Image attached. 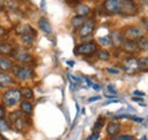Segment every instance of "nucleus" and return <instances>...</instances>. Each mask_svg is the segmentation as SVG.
Returning <instances> with one entry per match:
<instances>
[{
  "label": "nucleus",
  "instance_id": "obj_39",
  "mask_svg": "<svg viewBox=\"0 0 148 140\" xmlns=\"http://www.w3.org/2000/svg\"><path fill=\"white\" fill-rule=\"evenodd\" d=\"M114 103H120V100H110V102H105L103 105L106 106V105H110V104H114Z\"/></svg>",
  "mask_w": 148,
  "mask_h": 140
},
{
  "label": "nucleus",
  "instance_id": "obj_20",
  "mask_svg": "<svg viewBox=\"0 0 148 140\" xmlns=\"http://www.w3.org/2000/svg\"><path fill=\"white\" fill-rule=\"evenodd\" d=\"M87 21V16H81V15H75L71 19V24L74 29H80Z\"/></svg>",
  "mask_w": 148,
  "mask_h": 140
},
{
  "label": "nucleus",
  "instance_id": "obj_38",
  "mask_svg": "<svg viewBox=\"0 0 148 140\" xmlns=\"http://www.w3.org/2000/svg\"><path fill=\"white\" fill-rule=\"evenodd\" d=\"M141 22H143V24H144V27L148 30V19L147 18H143V19H141Z\"/></svg>",
  "mask_w": 148,
  "mask_h": 140
},
{
  "label": "nucleus",
  "instance_id": "obj_36",
  "mask_svg": "<svg viewBox=\"0 0 148 140\" xmlns=\"http://www.w3.org/2000/svg\"><path fill=\"white\" fill-rule=\"evenodd\" d=\"M133 95L134 96H139V97H145V92H141L139 90H134L133 91Z\"/></svg>",
  "mask_w": 148,
  "mask_h": 140
},
{
  "label": "nucleus",
  "instance_id": "obj_27",
  "mask_svg": "<svg viewBox=\"0 0 148 140\" xmlns=\"http://www.w3.org/2000/svg\"><path fill=\"white\" fill-rule=\"evenodd\" d=\"M104 124H105V119L99 117V119L97 120V122L95 123V125H93V132H99L100 129L104 126Z\"/></svg>",
  "mask_w": 148,
  "mask_h": 140
},
{
  "label": "nucleus",
  "instance_id": "obj_16",
  "mask_svg": "<svg viewBox=\"0 0 148 140\" xmlns=\"http://www.w3.org/2000/svg\"><path fill=\"white\" fill-rule=\"evenodd\" d=\"M0 83L3 84L5 87H9V86H13L15 83V80L13 79V76L7 74L6 72L0 71Z\"/></svg>",
  "mask_w": 148,
  "mask_h": 140
},
{
  "label": "nucleus",
  "instance_id": "obj_25",
  "mask_svg": "<svg viewBox=\"0 0 148 140\" xmlns=\"http://www.w3.org/2000/svg\"><path fill=\"white\" fill-rule=\"evenodd\" d=\"M16 32L19 35L23 34V33H29V32H36L30 25H26V24H23V25H19L18 27L16 29Z\"/></svg>",
  "mask_w": 148,
  "mask_h": 140
},
{
  "label": "nucleus",
  "instance_id": "obj_47",
  "mask_svg": "<svg viewBox=\"0 0 148 140\" xmlns=\"http://www.w3.org/2000/svg\"><path fill=\"white\" fill-rule=\"evenodd\" d=\"M141 140H147V138H141Z\"/></svg>",
  "mask_w": 148,
  "mask_h": 140
},
{
  "label": "nucleus",
  "instance_id": "obj_3",
  "mask_svg": "<svg viewBox=\"0 0 148 140\" xmlns=\"http://www.w3.org/2000/svg\"><path fill=\"white\" fill-rule=\"evenodd\" d=\"M22 92L19 89H9L8 91H6L2 96V103L5 106L12 107L18 104L22 99Z\"/></svg>",
  "mask_w": 148,
  "mask_h": 140
},
{
  "label": "nucleus",
  "instance_id": "obj_21",
  "mask_svg": "<svg viewBox=\"0 0 148 140\" xmlns=\"http://www.w3.org/2000/svg\"><path fill=\"white\" fill-rule=\"evenodd\" d=\"M138 69L140 72H148V57L138 58Z\"/></svg>",
  "mask_w": 148,
  "mask_h": 140
},
{
  "label": "nucleus",
  "instance_id": "obj_13",
  "mask_svg": "<svg viewBox=\"0 0 148 140\" xmlns=\"http://www.w3.org/2000/svg\"><path fill=\"white\" fill-rule=\"evenodd\" d=\"M38 25H39V27H40V30L42 31V32H45V33H47V34H50L51 32H53V27H51V24H50V22L47 19L46 17H41L39 19V22H38Z\"/></svg>",
  "mask_w": 148,
  "mask_h": 140
},
{
  "label": "nucleus",
  "instance_id": "obj_40",
  "mask_svg": "<svg viewBox=\"0 0 148 140\" xmlns=\"http://www.w3.org/2000/svg\"><path fill=\"white\" fill-rule=\"evenodd\" d=\"M5 32H6V30H5V27L0 25V36H1V35H3V34H5Z\"/></svg>",
  "mask_w": 148,
  "mask_h": 140
},
{
  "label": "nucleus",
  "instance_id": "obj_10",
  "mask_svg": "<svg viewBox=\"0 0 148 140\" xmlns=\"http://www.w3.org/2000/svg\"><path fill=\"white\" fill-rule=\"evenodd\" d=\"M111 39H112V45H114V47L116 48H120L124 41V36H123V33L121 31H113L111 34Z\"/></svg>",
  "mask_w": 148,
  "mask_h": 140
},
{
  "label": "nucleus",
  "instance_id": "obj_18",
  "mask_svg": "<svg viewBox=\"0 0 148 140\" xmlns=\"http://www.w3.org/2000/svg\"><path fill=\"white\" fill-rule=\"evenodd\" d=\"M13 46L7 42V41H0V55L2 56H10V54L13 51Z\"/></svg>",
  "mask_w": 148,
  "mask_h": 140
},
{
  "label": "nucleus",
  "instance_id": "obj_2",
  "mask_svg": "<svg viewBox=\"0 0 148 140\" xmlns=\"http://www.w3.org/2000/svg\"><path fill=\"white\" fill-rule=\"evenodd\" d=\"M12 72L14 74V76L19 81H26V80H30L34 76L33 69L27 66V65L14 64L13 67H12Z\"/></svg>",
  "mask_w": 148,
  "mask_h": 140
},
{
  "label": "nucleus",
  "instance_id": "obj_6",
  "mask_svg": "<svg viewBox=\"0 0 148 140\" xmlns=\"http://www.w3.org/2000/svg\"><path fill=\"white\" fill-rule=\"evenodd\" d=\"M123 36H124V40L137 41L144 36V29H141L139 26H129L124 30Z\"/></svg>",
  "mask_w": 148,
  "mask_h": 140
},
{
  "label": "nucleus",
  "instance_id": "obj_28",
  "mask_svg": "<svg viewBox=\"0 0 148 140\" xmlns=\"http://www.w3.org/2000/svg\"><path fill=\"white\" fill-rule=\"evenodd\" d=\"M9 129H10V126H9L8 122L5 120V117L3 119H0V132H6Z\"/></svg>",
  "mask_w": 148,
  "mask_h": 140
},
{
  "label": "nucleus",
  "instance_id": "obj_31",
  "mask_svg": "<svg viewBox=\"0 0 148 140\" xmlns=\"http://www.w3.org/2000/svg\"><path fill=\"white\" fill-rule=\"evenodd\" d=\"M106 71H107L110 74H113V75H116V74L120 73V70H117V69H112V67H107Z\"/></svg>",
  "mask_w": 148,
  "mask_h": 140
},
{
  "label": "nucleus",
  "instance_id": "obj_46",
  "mask_svg": "<svg viewBox=\"0 0 148 140\" xmlns=\"http://www.w3.org/2000/svg\"><path fill=\"white\" fill-rule=\"evenodd\" d=\"M3 88H6V87H5L3 84H1V83H0V89H3Z\"/></svg>",
  "mask_w": 148,
  "mask_h": 140
},
{
  "label": "nucleus",
  "instance_id": "obj_32",
  "mask_svg": "<svg viewBox=\"0 0 148 140\" xmlns=\"http://www.w3.org/2000/svg\"><path fill=\"white\" fill-rule=\"evenodd\" d=\"M6 115V108L3 105H0V119H3Z\"/></svg>",
  "mask_w": 148,
  "mask_h": 140
},
{
  "label": "nucleus",
  "instance_id": "obj_1",
  "mask_svg": "<svg viewBox=\"0 0 148 140\" xmlns=\"http://www.w3.org/2000/svg\"><path fill=\"white\" fill-rule=\"evenodd\" d=\"M103 6L112 15L133 16L137 13V6L133 0H105Z\"/></svg>",
  "mask_w": 148,
  "mask_h": 140
},
{
  "label": "nucleus",
  "instance_id": "obj_30",
  "mask_svg": "<svg viewBox=\"0 0 148 140\" xmlns=\"http://www.w3.org/2000/svg\"><path fill=\"white\" fill-rule=\"evenodd\" d=\"M107 92H108V93H112V95H117L116 89L114 88V86H112V84H108V86H107Z\"/></svg>",
  "mask_w": 148,
  "mask_h": 140
},
{
  "label": "nucleus",
  "instance_id": "obj_43",
  "mask_svg": "<svg viewBox=\"0 0 148 140\" xmlns=\"http://www.w3.org/2000/svg\"><path fill=\"white\" fill-rule=\"evenodd\" d=\"M66 64H67L70 67H73V66H74V62H73V60H67V62H66Z\"/></svg>",
  "mask_w": 148,
  "mask_h": 140
},
{
  "label": "nucleus",
  "instance_id": "obj_42",
  "mask_svg": "<svg viewBox=\"0 0 148 140\" xmlns=\"http://www.w3.org/2000/svg\"><path fill=\"white\" fill-rule=\"evenodd\" d=\"M92 88L95 90H100V89H101V86H100V84H92Z\"/></svg>",
  "mask_w": 148,
  "mask_h": 140
},
{
  "label": "nucleus",
  "instance_id": "obj_41",
  "mask_svg": "<svg viewBox=\"0 0 148 140\" xmlns=\"http://www.w3.org/2000/svg\"><path fill=\"white\" fill-rule=\"evenodd\" d=\"M132 100H133V102H138V103L143 102V99H141V98H139V97H132Z\"/></svg>",
  "mask_w": 148,
  "mask_h": 140
},
{
  "label": "nucleus",
  "instance_id": "obj_4",
  "mask_svg": "<svg viewBox=\"0 0 148 140\" xmlns=\"http://www.w3.org/2000/svg\"><path fill=\"white\" fill-rule=\"evenodd\" d=\"M98 46L95 41H87L83 42L74 48V54L77 56H91L97 53Z\"/></svg>",
  "mask_w": 148,
  "mask_h": 140
},
{
  "label": "nucleus",
  "instance_id": "obj_24",
  "mask_svg": "<svg viewBox=\"0 0 148 140\" xmlns=\"http://www.w3.org/2000/svg\"><path fill=\"white\" fill-rule=\"evenodd\" d=\"M21 92H22V96L25 99H33L34 98V92H33V90L31 88H23L21 90Z\"/></svg>",
  "mask_w": 148,
  "mask_h": 140
},
{
  "label": "nucleus",
  "instance_id": "obj_48",
  "mask_svg": "<svg viewBox=\"0 0 148 140\" xmlns=\"http://www.w3.org/2000/svg\"><path fill=\"white\" fill-rule=\"evenodd\" d=\"M15 1H21V0H15Z\"/></svg>",
  "mask_w": 148,
  "mask_h": 140
},
{
  "label": "nucleus",
  "instance_id": "obj_44",
  "mask_svg": "<svg viewBox=\"0 0 148 140\" xmlns=\"http://www.w3.org/2000/svg\"><path fill=\"white\" fill-rule=\"evenodd\" d=\"M0 140H8V139H6V138H5V137H3V136L0 133Z\"/></svg>",
  "mask_w": 148,
  "mask_h": 140
},
{
  "label": "nucleus",
  "instance_id": "obj_19",
  "mask_svg": "<svg viewBox=\"0 0 148 140\" xmlns=\"http://www.w3.org/2000/svg\"><path fill=\"white\" fill-rule=\"evenodd\" d=\"M19 109L25 114V115H31L33 113V105L29 100H23L19 104Z\"/></svg>",
  "mask_w": 148,
  "mask_h": 140
},
{
  "label": "nucleus",
  "instance_id": "obj_12",
  "mask_svg": "<svg viewBox=\"0 0 148 140\" xmlns=\"http://www.w3.org/2000/svg\"><path fill=\"white\" fill-rule=\"evenodd\" d=\"M106 131H107V133L111 137L117 136L120 133V131H121V124L117 122V121H111V122L107 124Z\"/></svg>",
  "mask_w": 148,
  "mask_h": 140
},
{
  "label": "nucleus",
  "instance_id": "obj_34",
  "mask_svg": "<svg viewBox=\"0 0 148 140\" xmlns=\"http://www.w3.org/2000/svg\"><path fill=\"white\" fill-rule=\"evenodd\" d=\"M130 120H132V121H134V122H138V123H141L143 121H144V119H143V117H137V116H132V115H131Z\"/></svg>",
  "mask_w": 148,
  "mask_h": 140
},
{
  "label": "nucleus",
  "instance_id": "obj_8",
  "mask_svg": "<svg viewBox=\"0 0 148 140\" xmlns=\"http://www.w3.org/2000/svg\"><path fill=\"white\" fill-rule=\"evenodd\" d=\"M95 26H96V22L93 19H87L86 23L79 29V35L80 38H86V36H89L91 35V33L95 30Z\"/></svg>",
  "mask_w": 148,
  "mask_h": 140
},
{
  "label": "nucleus",
  "instance_id": "obj_23",
  "mask_svg": "<svg viewBox=\"0 0 148 140\" xmlns=\"http://www.w3.org/2000/svg\"><path fill=\"white\" fill-rule=\"evenodd\" d=\"M96 56H97V58H98V59L104 60V62H106V60H108V59L111 58V54H110V51H107V50H105V49L97 50Z\"/></svg>",
  "mask_w": 148,
  "mask_h": 140
},
{
  "label": "nucleus",
  "instance_id": "obj_22",
  "mask_svg": "<svg viewBox=\"0 0 148 140\" xmlns=\"http://www.w3.org/2000/svg\"><path fill=\"white\" fill-rule=\"evenodd\" d=\"M137 42V46H138V49L141 50V51H147L148 50V39L143 36L140 38L139 40L136 41Z\"/></svg>",
  "mask_w": 148,
  "mask_h": 140
},
{
  "label": "nucleus",
  "instance_id": "obj_26",
  "mask_svg": "<svg viewBox=\"0 0 148 140\" xmlns=\"http://www.w3.org/2000/svg\"><path fill=\"white\" fill-rule=\"evenodd\" d=\"M98 43L101 46H111L112 39L111 35H105V36H99L98 38Z\"/></svg>",
  "mask_w": 148,
  "mask_h": 140
},
{
  "label": "nucleus",
  "instance_id": "obj_9",
  "mask_svg": "<svg viewBox=\"0 0 148 140\" xmlns=\"http://www.w3.org/2000/svg\"><path fill=\"white\" fill-rule=\"evenodd\" d=\"M23 114H24V113H23ZM23 114H21L18 117H16V119H14L13 121H10V123L13 124V126H14L16 130H18V131H22V130H24V129H26V128L29 126V123L26 121V117H24Z\"/></svg>",
  "mask_w": 148,
  "mask_h": 140
},
{
  "label": "nucleus",
  "instance_id": "obj_35",
  "mask_svg": "<svg viewBox=\"0 0 148 140\" xmlns=\"http://www.w3.org/2000/svg\"><path fill=\"white\" fill-rule=\"evenodd\" d=\"M101 97L100 96H95V97H90L89 99H88V103H93V102H96V100H99Z\"/></svg>",
  "mask_w": 148,
  "mask_h": 140
},
{
  "label": "nucleus",
  "instance_id": "obj_15",
  "mask_svg": "<svg viewBox=\"0 0 148 140\" xmlns=\"http://www.w3.org/2000/svg\"><path fill=\"white\" fill-rule=\"evenodd\" d=\"M36 35H37V33H36V32L23 33V34H21V40H22V42H23L25 46L30 47V46H32V45H33L34 39H36Z\"/></svg>",
  "mask_w": 148,
  "mask_h": 140
},
{
  "label": "nucleus",
  "instance_id": "obj_17",
  "mask_svg": "<svg viewBox=\"0 0 148 140\" xmlns=\"http://www.w3.org/2000/svg\"><path fill=\"white\" fill-rule=\"evenodd\" d=\"M75 13L76 15H81V16H88L91 13V8L88 5L84 3H80L75 7Z\"/></svg>",
  "mask_w": 148,
  "mask_h": 140
},
{
  "label": "nucleus",
  "instance_id": "obj_7",
  "mask_svg": "<svg viewBox=\"0 0 148 140\" xmlns=\"http://www.w3.org/2000/svg\"><path fill=\"white\" fill-rule=\"evenodd\" d=\"M123 71L128 74H134L136 72H138V59L134 57L125 58L123 62Z\"/></svg>",
  "mask_w": 148,
  "mask_h": 140
},
{
  "label": "nucleus",
  "instance_id": "obj_45",
  "mask_svg": "<svg viewBox=\"0 0 148 140\" xmlns=\"http://www.w3.org/2000/svg\"><path fill=\"white\" fill-rule=\"evenodd\" d=\"M6 1H7V0H0V5H3V3H6Z\"/></svg>",
  "mask_w": 148,
  "mask_h": 140
},
{
  "label": "nucleus",
  "instance_id": "obj_37",
  "mask_svg": "<svg viewBox=\"0 0 148 140\" xmlns=\"http://www.w3.org/2000/svg\"><path fill=\"white\" fill-rule=\"evenodd\" d=\"M104 96H105V97H107V98H112V99H113V98H116V96H117V95H112V93H108V92H105V93H104Z\"/></svg>",
  "mask_w": 148,
  "mask_h": 140
},
{
  "label": "nucleus",
  "instance_id": "obj_14",
  "mask_svg": "<svg viewBox=\"0 0 148 140\" xmlns=\"http://www.w3.org/2000/svg\"><path fill=\"white\" fill-rule=\"evenodd\" d=\"M13 65L14 64L10 58H8L7 56H0V71H2V72L10 71Z\"/></svg>",
  "mask_w": 148,
  "mask_h": 140
},
{
  "label": "nucleus",
  "instance_id": "obj_29",
  "mask_svg": "<svg viewBox=\"0 0 148 140\" xmlns=\"http://www.w3.org/2000/svg\"><path fill=\"white\" fill-rule=\"evenodd\" d=\"M111 140H133V137L132 136H129V135H123V136H117V137H112Z\"/></svg>",
  "mask_w": 148,
  "mask_h": 140
},
{
  "label": "nucleus",
  "instance_id": "obj_5",
  "mask_svg": "<svg viewBox=\"0 0 148 140\" xmlns=\"http://www.w3.org/2000/svg\"><path fill=\"white\" fill-rule=\"evenodd\" d=\"M10 56L21 64H27V63L32 62V55L27 50H25L24 48H21V47L14 48L12 54H10Z\"/></svg>",
  "mask_w": 148,
  "mask_h": 140
},
{
  "label": "nucleus",
  "instance_id": "obj_33",
  "mask_svg": "<svg viewBox=\"0 0 148 140\" xmlns=\"http://www.w3.org/2000/svg\"><path fill=\"white\" fill-rule=\"evenodd\" d=\"M98 139H99V132H93L92 135L87 140H98Z\"/></svg>",
  "mask_w": 148,
  "mask_h": 140
},
{
  "label": "nucleus",
  "instance_id": "obj_11",
  "mask_svg": "<svg viewBox=\"0 0 148 140\" xmlns=\"http://www.w3.org/2000/svg\"><path fill=\"white\" fill-rule=\"evenodd\" d=\"M121 48L125 51L127 54H134L138 49V46H137V42L136 41H131V40H124Z\"/></svg>",
  "mask_w": 148,
  "mask_h": 140
}]
</instances>
